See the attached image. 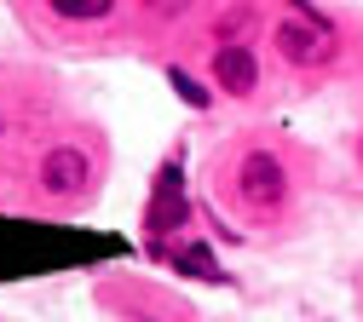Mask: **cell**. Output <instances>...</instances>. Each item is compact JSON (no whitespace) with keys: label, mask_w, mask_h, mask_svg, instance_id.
<instances>
[{"label":"cell","mask_w":363,"mask_h":322,"mask_svg":"<svg viewBox=\"0 0 363 322\" xmlns=\"http://www.w3.org/2000/svg\"><path fill=\"white\" fill-rule=\"evenodd\" d=\"M47 6L58 12V18H75V23H93V18H104L116 0H47Z\"/></svg>","instance_id":"8992f818"},{"label":"cell","mask_w":363,"mask_h":322,"mask_svg":"<svg viewBox=\"0 0 363 322\" xmlns=\"http://www.w3.org/2000/svg\"><path fill=\"white\" fill-rule=\"evenodd\" d=\"M237 190H242V202H248V207H277V202H283V190H289L283 161L271 156V150H254V156H242Z\"/></svg>","instance_id":"7a4b0ae2"},{"label":"cell","mask_w":363,"mask_h":322,"mask_svg":"<svg viewBox=\"0 0 363 322\" xmlns=\"http://www.w3.org/2000/svg\"><path fill=\"white\" fill-rule=\"evenodd\" d=\"M86 173H93V167H86L81 150H52L47 161H40V184H47L52 196H75L81 184H86Z\"/></svg>","instance_id":"3957f363"},{"label":"cell","mask_w":363,"mask_h":322,"mask_svg":"<svg viewBox=\"0 0 363 322\" xmlns=\"http://www.w3.org/2000/svg\"><path fill=\"white\" fill-rule=\"evenodd\" d=\"M213 81H219L225 92H237V98H248L254 81H259L254 52H242V46H219V58H213Z\"/></svg>","instance_id":"277c9868"},{"label":"cell","mask_w":363,"mask_h":322,"mask_svg":"<svg viewBox=\"0 0 363 322\" xmlns=\"http://www.w3.org/2000/svg\"><path fill=\"white\" fill-rule=\"evenodd\" d=\"M150 12H185V0H145Z\"/></svg>","instance_id":"ba28073f"},{"label":"cell","mask_w":363,"mask_h":322,"mask_svg":"<svg viewBox=\"0 0 363 322\" xmlns=\"http://www.w3.org/2000/svg\"><path fill=\"white\" fill-rule=\"evenodd\" d=\"M179 219H185V202H179V173H162V196H156L150 224H156V230H167V224H179Z\"/></svg>","instance_id":"5b68a950"},{"label":"cell","mask_w":363,"mask_h":322,"mask_svg":"<svg viewBox=\"0 0 363 322\" xmlns=\"http://www.w3.org/2000/svg\"><path fill=\"white\" fill-rule=\"evenodd\" d=\"M167 81H173V92H179V98H185L191 110H208V86H196L185 69H167Z\"/></svg>","instance_id":"52a82bcc"},{"label":"cell","mask_w":363,"mask_h":322,"mask_svg":"<svg viewBox=\"0 0 363 322\" xmlns=\"http://www.w3.org/2000/svg\"><path fill=\"white\" fill-rule=\"evenodd\" d=\"M277 52L289 58V64H323L329 52H335V35H329V23L323 18H283L277 23Z\"/></svg>","instance_id":"6da1fadb"}]
</instances>
